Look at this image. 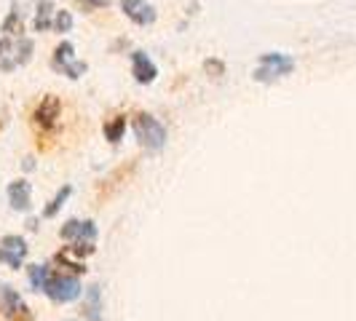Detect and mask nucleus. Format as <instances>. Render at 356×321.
I'll list each match as a JSON object with an SVG mask.
<instances>
[{
  "label": "nucleus",
  "instance_id": "nucleus-1",
  "mask_svg": "<svg viewBox=\"0 0 356 321\" xmlns=\"http://www.w3.org/2000/svg\"><path fill=\"white\" fill-rule=\"evenodd\" d=\"M131 129H134V137L140 140L145 150L150 153H159L161 147L166 145V129L161 124L159 118L147 115V113H137L134 121H131Z\"/></svg>",
  "mask_w": 356,
  "mask_h": 321
},
{
  "label": "nucleus",
  "instance_id": "nucleus-2",
  "mask_svg": "<svg viewBox=\"0 0 356 321\" xmlns=\"http://www.w3.org/2000/svg\"><path fill=\"white\" fill-rule=\"evenodd\" d=\"M295 70V59L292 56H286V54H263L260 56V65H257V70H254V81H260V83H270V81H279V78H284L289 72Z\"/></svg>",
  "mask_w": 356,
  "mask_h": 321
},
{
  "label": "nucleus",
  "instance_id": "nucleus-3",
  "mask_svg": "<svg viewBox=\"0 0 356 321\" xmlns=\"http://www.w3.org/2000/svg\"><path fill=\"white\" fill-rule=\"evenodd\" d=\"M46 295L51 297L54 303H72V300H78V295H81V281H78V276H72V273H54L51 270Z\"/></svg>",
  "mask_w": 356,
  "mask_h": 321
},
{
  "label": "nucleus",
  "instance_id": "nucleus-4",
  "mask_svg": "<svg viewBox=\"0 0 356 321\" xmlns=\"http://www.w3.org/2000/svg\"><path fill=\"white\" fill-rule=\"evenodd\" d=\"M54 70H59L62 75H67V78H81L83 72L89 70V65L86 62H81V59H75V49H72V43L67 40H62L56 49H54V59H51Z\"/></svg>",
  "mask_w": 356,
  "mask_h": 321
},
{
  "label": "nucleus",
  "instance_id": "nucleus-5",
  "mask_svg": "<svg viewBox=\"0 0 356 321\" xmlns=\"http://www.w3.org/2000/svg\"><path fill=\"white\" fill-rule=\"evenodd\" d=\"M0 308L6 313L8 321H33L30 308L24 305V300L19 297V292H14L11 286H0Z\"/></svg>",
  "mask_w": 356,
  "mask_h": 321
},
{
  "label": "nucleus",
  "instance_id": "nucleus-6",
  "mask_svg": "<svg viewBox=\"0 0 356 321\" xmlns=\"http://www.w3.org/2000/svg\"><path fill=\"white\" fill-rule=\"evenodd\" d=\"M24 257H27V241L22 238V236H3V241H0V263H6L8 268H14L19 270L22 263H24Z\"/></svg>",
  "mask_w": 356,
  "mask_h": 321
},
{
  "label": "nucleus",
  "instance_id": "nucleus-7",
  "mask_svg": "<svg viewBox=\"0 0 356 321\" xmlns=\"http://www.w3.org/2000/svg\"><path fill=\"white\" fill-rule=\"evenodd\" d=\"M59 236L70 244H94L97 241V225L91 220H70L62 225Z\"/></svg>",
  "mask_w": 356,
  "mask_h": 321
},
{
  "label": "nucleus",
  "instance_id": "nucleus-8",
  "mask_svg": "<svg viewBox=\"0 0 356 321\" xmlns=\"http://www.w3.org/2000/svg\"><path fill=\"white\" fill-rule=\"evenodd\" d=\"M35 51V43L30 38H19V40H11V49L8 54L0 59V70H14L19 65H27L30 56Z\"/></svg>",
  "mask_w": 356,
  "mask_h": 321
},
{
  "label": "nucleus",
  "instance_id": "nucleus-9",
  "mask_svg": "<svg viewBox=\"0 0 356 321\" xmlns=\"http://www.w3.org/2000/svg\"><path fill=\"white\" fill-rule=\"evenodd\" d=\"M59 115H62V105H59V99L49 94L46 99H40V105L35 107V113H33V121H35L38 129H43V131H51L56 121H59Z\"/></svg>",
  "mask_w": 356,
  "mask_h": 321
},
{
  "label": "nucleus",
  "instance_id": "nucleus-10",
  "mask_svg": "<svg viewBox=\"0 0 356 321\" xmlns=\"http://www.w3.org/2000/svg\"><path fill=\"white\" fill-rule=\"evenodd\" d=\"M131 75H134V81L137 83H153L156 81V75H159V67L153 65V59L147 56L145 51H134L131 54Z\"/></svg>",
  "mask_w": 356,
  "mask_h": 321
},
{
  "label": "nucleus",
  "instance_id": "nucleus-11",
  "mask_svg": "<svg viewBox=\"0 0 356 321\" xmlns=\"http://www.w3.org/2000/svg\"><path fill=\"white\" fill-rule=\"evenodd\" d=\"M121 8H124V14L134 24H153L156 22V8L147 3V0H121Z\"/></svg>",
  "mask_w": 356,
  "mask_h": 321
},
{
  "label": "nucleus",
  "instance_id": "nucleus-12",
  "mask_svg": "<svg viewBox=\"0 0 356 321\" xmlns=\"http://www.w3.org/2000/svg\"><path fill=\"white\" fill-rule=\"evenodd\" d=\"M8 204L17 212H27L33 206V188H30L27 179H17V182L8 185Z\"/></svg>",
  "mask_w": 356,
  "mask_h": 321
},
{
  "label": "nucleus",
  "instance_id": "nucleus-13",
  "mask_svg": "<svg viewBox=\"0 0 356 321\" xmlns=\"http://www.w3.org/2000/svg\"><path fill=\"white\" fill-rule=\"evenodd\" d=\"M102 303H99V286L91 284L86 289V297H83V316L89 321H102Z\"/></svg>",
  "mask_w": 356,
  "mask_h": 321
},
{
  "label": "nucleus",
  "instance_id": "nucleus-14",
  "mask_svg": "<svg viewBox=\"0 0 356 321\" xmlns=\"http://www.w3.org/2000/svg\"><path fill=\"white\" fill-rule=\"evenodd\" d=\"M51 14H56L51 0H40V3H38V8H35V30L38 33H46V30H51L54 27Z\"/></svg>",
  "mask_w": 356,
  "mask_h": 321
},
{
  "label": "nucleus",
  "instance_id": "nucleus-15",
  "mask_svg": "<svg viewBox=\"0 0 356 321\" xmlns=\"http://www.w3.org/2000/svg\"><path fill=\"white\" fill-rule=\"evenodd\" d=\"M27 276H30V284L35 292H46L49 279H51V268L49 265H30L27 268Z\"/></svg>",
  "mask_w": 356,
  "mask_h": 321
},
{
  "label": "nucleus",
  "instance_id": "nucleus-16",
  "mask_svg": "<svg viewBox=\"0 0 356 321\" xmlns=\"http://www.w3.org/2000/svg\"><path fill=\"white\" fill-rule=\"evenodd\" d=\"M124 131H126V115H115V118H110L105 124V140L110 145H118L124 140Z\"/></svg>",
  "mask_w": 356,
  "mask_h": 321
},
{
  "label": "nucleus",
  "instance_id": "nucleus-17",
  "mask_svg": "<svg viewBox=\"0 0 356 321\" xmlns=\"http://www.w3.org/2000/svg\"><path fill=\"white\" fill-rule=\"evenodd\" d=\"M3 33H6L8 40H19V38H24L22 35V33H24V22H22V14H19L17 8L6 17V22H3Z\"/></svg>",
  "mask_w": 356,
  "mask_h": 321
},
{
  "label": "nucleus",
  "instance_id": "nucleus-18",
  "mask_svg": "<svg viewBox=\"0 0 356 321\" xmlns=\"http://www.w3.org/2000/svg\"><path fill=\"white\" fill-rule=\"evenodd\" d=\"M70 193H72V188H70V185H65V188H62V190H59V193L51 198V204L43 209V217H54V214L59 212L62 206H65V201L70 198Z\"/></svg>",
  "mask_w": 356,
  "mask_h": 321
},
{
  "label": "nucleus",
  "instance_id": "nucleus-19",
  "mask_svg": "<svg viewBox=\"0 0 356 321\" xmlns=\"http://www.w3.org/2000/svg\"><path fill=\"white\" fill-rule=\"evenodd\" d=\"M51 30H56V33H70L72 30V14L70 11H56V14H54Z\"/></svg>",
  "mask_w": 356,
  "mask_h": 321
},
{
  "label": "nucleus",
  "instance_id": "nucleus-20",
  "mask_svg": "<svg viewBox=\"0 0 356 321\" xmlns=\"http://www.w3.org/2000/svg\"><path fill=\"white\" fill-rule=\"evenodd\" d=\"M67 254L70 257H89L91 252H94V244H72V247H67Z\"/></svg>",
  "mask_w": 356,
  "mask_h": 321
},
{
  "label": "nucleus",
  "instance_id": "nucleus-21",
  "mask_svg": "<svg viewBox=\"0 0 356 321\" xmlns=\"http://www.w3.org/2000/svg\"><path fill=\"white\" fill-rule=\"evenodd\" d=\"M204 70L209 72V75H214V78H220V75L225 72V65H222L220 59H207V62H204Z\"/></svg>",
  "mask_w": 356,
  "mask_h": 321
},
{
  "label": "nucleus",
  "instance_id": "nucleus-22",
  "mask_svg": "<svg viewBox=\"0 0 356 321\" xmlns=\"http://www.w3.org/2000/svg\"><path fill=\"white\" fill-rule=\"evenodd\" d=\"M110 0H81V6L86 8V11H91V8H102V6H107Z\"/></svg>",
  "mask_w": 356,
  "mask_h": 321
},
{
  "label": "nucleus",
  "instance_id": "nucleus-23",
  "mask_svg": "<svg viewBox=\"0 0 356 321\" xmlns=\"http://www.w3.org/2000/svg\"><path fill=\"white\" fill-rule=\"evenodd\" d=\"M8 49H11V40L8 38H0V59L8 54Z\"/></svg>",
  "mask_w": 356,
  "mask_h": 321
}]
</instances>
